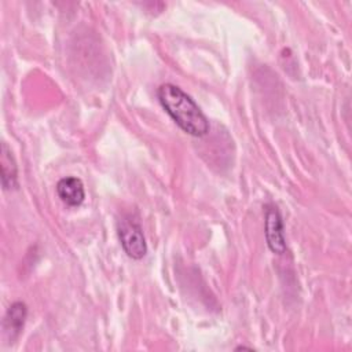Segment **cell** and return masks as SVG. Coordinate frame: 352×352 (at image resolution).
I'll use <instances>...</instances> for the list:
<instances>
[{"label": "cell", "instance_id": "cell-1", "mask_svg": "<svg viewBox=\"0 0 352 352\" xmlns=\"http://www.w3.org/2000/svg\"><path fill=\"white\" fill-rule=\"evenodd\" d=\"M158 100L169 117L187 135L201 138L209 132V121L194 99L180 87L166 82L157 91Z\"/></svg>", "mask_w": 352, "mask_h": 352}, {"label": "cell", "instance_id": "cell-2", "mask_svg": "<svg viewBox=\"0 0 352 352\" xmlns=\"http://www.w3.org/2000/svg\"><path fill=\"white\" fill-rule=\"evenodd\" d=\"M117 234L128 257L140 260L147 253V243L138 219L132 214L122 216L117 223Z\"/></svg>", "mask_w": 352, "mask_h": 352}, {"label": "cell", "instance_id": "cell-3", "mask_svg": "<svg viewBox=\"0 0 352 352\" xmlns=\"http://www.w3.org/2000/svg\"><path fill=\"white\" fill-rule=\"evenodd\" d=\"M265 239L271 252L282 254L286 252V242L283 234V221L279 210L274 205L265 208Z\"/></svg>", "mask_w": 352, "mask_h": 352}, {"label": "cell", "instance_id": "cell-4", "mask_svg": "<svg viewBox=\"0 0 352 352\" xmlns=\"http://www.w3.org/2000/svg\"><path fill=\"white\" fill-rule=\"evenodd\" d=\"M58 197L67 206H80L85 198L84 184L78 177L66 176L56 183Z\"/></svg>", "mask_w": 352, "mask_h": 352}, {"label": "cell", "instance_id": "cell-5", "mask_svg": "<svg viewBox=\"0 0 352 352\" xmlns=\"http://www.w3.org/2000/svg\"><path fill=\"white\" fill-rule=\"evenodd\" d=\"M26 316H28V308H26L25 302L16 301L8 307V309L4 315L3 329L11 341L14 338H16L19 336V333L22 331Z\"/></svg>", "mask_w": 352, "mask_h": 352}, {"label": "cell", "instance_id": "cell-6", "mask_svg": "<svg viewBox=\"0 0 352 352\" xmlns=\"http://www.w3.org/2000/svg\"><path fill=\"white\" fill-rule=\"evenodd\" d=\"M0 166H1V184L4 190L15 188L16 187V177H18V166L14 160L11 148L7 146L6 142L1 143L0 151Z\"/></svg>", "mask_w": 352, "mask_h": 352}]
</instances>
